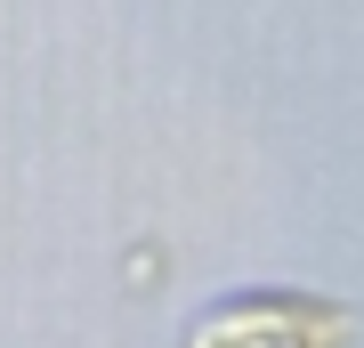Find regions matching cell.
I'll list each match as a JSON object with an SVG mask.
<instances>
[{
    "label": "cell",
    "mask_w": 364,
    "mask_h": 348,
    "mask_svg": "<svg viewBox=\"0 0 364 348\" xmlns=\"http://www.w3.org/2000/svg\"><path fill=\"white\" fill-rule=\"evenodd\" d=\"M364 324L340 300H299V292H251V300H219L186 348H356Z\"/></svg>",
    "instance_id": "1"
}]
</instances>
